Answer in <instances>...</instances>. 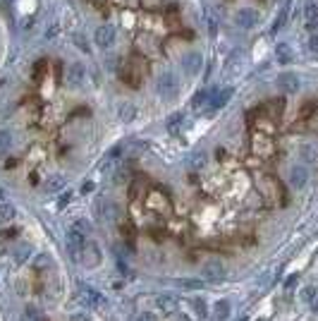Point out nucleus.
I'll return each mask as SVG.
<instances>
[{"mask_svg": "<svg viewBox=\"0 0 318 321\" xmlns=\"http://www.w3.org/2000/svg\"><path fill=\"white\" fill-rule=\"evenodd\" d=\"M146 74V62L141 60L139 55H132V58H127V65L122 67V72H120V77L127 82L130 87H139L141 77Z\"/></svg>", "mask_w": 318, "mask_h": 321, "instance_id": "1", "label": "nucleus"}, {"mask_svg": "<svg viewBox=\"0 0 318 321\" xmlns=\"http://www.w3.org/2000/svg\"><path fill=\"white\" fill-rule=\"evenodd\" d=\"M235 24L242 27V29H254L256 24H259V15L251 10V8H239L235 12Z\"/></svg>", "mask_w": 318, "mask_h": 321, "instance_id": "2", "label": "nucleus"}, {"mask_svg": "<svg viewBox=\"0 0 318 321\" xmlns=\"http://www.w3.org/2000/svg\"><path fill=\"white\" fill-rule=\"evenodd\" d=\"M146 204H149V209H153L156 213H163V216H168L170 211H172L168 197H165L163 192H156V190L149 194V201H146Z\"/></svg>", "mask_w": 318, "mask_h": 321, "instance_id": "3", "label": "nucleus"}, {"mask_svg": "<svg viewBox=\"0 0 318 321\" xmlns=\"http://www.w3.org/2000/svg\"><path fill=\"white\" fill-rule=\"evenodd\" d=\"M158 94L160 96H172L175 91H177V77L172 74V72H163L158 77Z\"/></svg>", "mask_w": 318, "mask_h": 321, "instance_id": "4", "label": "nucleus"}, {"mask_svg": "<svg viewBox=\"0 0 318 321\" xmlns=\"http://www.w3.org/2000/svg\"><path fill=\"white\" fill-rule=\"evenodd\" d=\"M84 77H86V67H84L81 62H72L70 67H67V72H65V79H67L70 87H79V84H84Z\"/></svg>", "mask_w": 318, "mask_h": 321, "instance_id": "5", "label": "nucleus"}, {"mask_svg": "<svg viewBox=\"0 0 318 321\" xmlns=\"http://www.w3.org/2000/svg\"><path fill=\"white\" fill-rule=\"evenodd\" d=\"M93 39H96V46L100 48H110L113 46V41H115V29L110 27V24H100L96 34H93Z\"/></svg>", "mask_w": 318, "mask_h": 321, "instance_id": "6", "label": "nucleus"}, {"mask_svg": "<svg viewBox=\"0 0 318 321\" xmlns=\"http://www.w3.org/2000/svg\"><path fill=\"white\" fill-rule=\"evenodd\" d=\"M201 62H203V58H201L196 50H191V53H187V55L182 58V65H184V72H187V74H196V72L201 70Z\"/></svg>", "mask_w": 318, "mask_h": 321, "instance_id": "7", "label": "nucleus"}, {"mask_svg": "<svg viewBox=\"0 0 318 321\" xmlns=\"http://www.w3.org/2000/svg\"><path fill=\"white\" fill-rule=\"evenodd\" d=\"M304 24H306V29L318 27V3H313V0H308L304 8Z\"/></svg>", "mask_w": 318, "mask_h": 321, "instance_id": "8", "label": "nucleus"}, {"mask_svg": "<svg viewBox=\"0 0 318 321\" xmlns=\"http://www.w3.org/2000/svg\"><path fill=\"white\" fill-rule=\"evenodd\" d=\"M275 60H278L280 65H289V62L294 60V50H292L289 43H278V46H275Z\"/></svg>", "mask_w": 318, "mask_h": 321, "instance_id": "9", "label": "nucleus"}, {"mask_svg": "<svg viewBox=\"0 0 318 321\" xmlns=\"http://www.w3.org/2000/svg\"><path fill=\"white\" fill-rule=\"evenodd\" d=\"M306 180H308V173L304 171V168H301V166H294V168H292V171H289V185H292V187H304V185H306Z\"/></svg>", "mask_w": 318, "mask_h": 321, "instance_id": "10", "label": "nucleus"}, {"mask_svg": "<svg viewBox=\"0 0 318 321\" xmlns=\"http://www.w3.org/2000/svg\"><path fill=\"white\" fill-rule=\"evenodd\" d=\"M230 99H232V89H220V91H216V94H213L210 106H213V108H223V106H225Z\"/></svg>", "mask_w": 318, "mask_h": 321, "instance_id": "11", "label": "nucleus"}, {"mask_svg": "<svg viewBox=\"0 0 318 321\" xmlns=\"http://www.w3.org/2000/svg\"><path fill=\"white\" fill-rule=\"evenodd\" d=\"M278 82H280V87H282L285 91H297V89H299V79L294 77V74H289V72L280 74Z\"/></svg>", "mask_w": 318, "mask_h": 321, "instance_id": "12", "label": "nucleus"}, {"mask_svg": "<svg viewBox=\"0 0 318 321\" xmlns=\"http://www.w3.org/2000/svg\"><path fill=\"white\" fill-rule=\"evenodd\" d=\"M287 10H289V0H285V5L280 8L278 20L273 22V27H270V34H278V31L282 29V24H285V20H287Z\"/></svg>", "mask_w": 318, "mask_h": 321, "instance_id": "13", "label": "nucleus"}, {"mask_svg": "<svg viewBox=\"0 0 318 321\" xmlns=\"http://www.w3.org/2000/svg\"><path fill=\"white\" fill-rule=\"evenodd\" d=\"M208 94H210L208 89H203L201 94H196V99H194V106H196V108H201V106H203V103L208 101Z\"/></svg>", "mask_w": 318, "mask_h": 321, "instance_id": "14", "label": "nucleus"}, {"mask_svg": "<svg viewBox=\"0 0 318 321\" xmlns=\"http://www.w3.org/2000/svg\"><path fill=\"white\" fill-rule=\"evenodd\" d=\"M58 187H62V180H60L58 175H55V178H50V182H48V190L53 192V190H58Z\"/></svg>", "mask_w": 318, "mask_h": 321, "instance_id": "15", "label": "nucleus"}, {"mask_svg": "<svg viewBox=\"0 0 318 321\" xmlns=\"http://www.w3.org/2000/svg\"><path fill=\"white\" fill-rule=\"evenodd\" d=\"M308 50H313V53H318V34H313V36L308 39Z\"/></svg>", "mask_w": 318, "mask_h": 321, "instance_id": "16", "label": "nucleus"}, {"mask_svg": "<svg viewBox=\"0 0 318 321\" xmlns=\"http://www.w3.org/2000/svg\"><path fill=\"white\" fill-rule=\"evenodd\" d=\"M120 115H122V120H130L132 115H134V108H132V106H125V111H120Z\"/></svg>", "mask_w": 318, "mask_h": 321, "instance_id": "17", "label": "nucleus"}, {"mask_svg": "<svg viewBox=\"0 0 318 321\" xmlns=\"http://www.w3.org/2000/svg\"><path fill=\"white\" fill-rule=\"evenodd\" d=\"M74 43H77V48H81V50H89V46H86V39H81L79 34L74 36Z\"/></svg>", "mask_w": 318, "mask_h": 321, "instance_id": "18", "label": "nucleus"}, {"mask_svg": "<svg viewBox=\"0 0 318 321\" xmlns=\"http://www.w3.org/2000/svg\"><path fill=\"white\" fill-rule=\"evenodd\" d=\"M8 144H10V134L0 132V149H3V146H8Z\"/></svg>", "mask_w": 318, "mask_h": 321, "instance_id": "19", "label": "nucleus"}, {"mask_svg": "<svg viewBox=\"0 0 318 321\" xmlns=\"http://www.w3.org/2000/svg\"><path fill=\"white\" fill-rule=\"evenodd\" d=\"M139 321H156V316H153V314H141Z\"/></svg>", "mask_w": 318, "mask_h": 321, "instance_id": "20", "label": "nucleus"}]
</instances>
